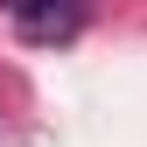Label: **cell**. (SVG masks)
<instances>
[{"instance_id":"6da1fadb","label":"cell","mask_w":147,"mask_h":147,"mask_svg":"<svg viewBox=\"0 0 147 147\" xmlns=\"http://www.w3.org/2000/svg\"><path fill=\"white\" fill-rule=\"evenodd\" d=\"M77 28H84V7H21L14 14L21 42H70Z\"/></svg>"}]
</instances>
